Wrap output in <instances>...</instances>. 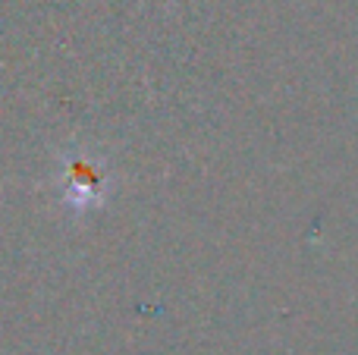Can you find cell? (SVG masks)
<instances>
[{
	"label": "cell",
	"instance_id": "6da1fadb",
	"mask_svg": "<svg viewBox=\"0 0 358 355\" xmlns=\"http://www.w3.org/2000/svg\"><path fill=\"white\" fill-rule=\"evenodd\" d=\"M110 164L94 151L66 148L57 164V192L69 214H88L107 198L110 192Z\"/></svg>",
	"mask_w": 358,
	"mask_h": 355
}]
</instances>
